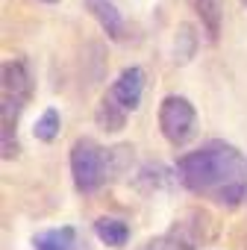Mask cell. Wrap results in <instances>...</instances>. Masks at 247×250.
<instances>
[{
	"label": "cell",
	"mask_w": 247,
	"mask_h": 250,
	"mask_svg": "<svg viewBox=\"0 0 247 250\" xmlns=\"http://www.w3.org/2000/svg\"><path fill=\"white\" fill-rule=\"evenodd\" d=\"M59 130H62V121H59V112L50 106V109H44L41 115H39V121L33 124V136L39 139V142H53L56 136H59Z\"/></svg>",
	"instance_id": "7c38bea8"
},
{
	"label": "cell",
	"mask_w": 247,
	"mask_h": 250,
	"mask_svg": "<svg viewBox=\"0 0 247 250\" xmlns=\"http://www.w3.org/2000/svg\"><path fill=\"white\" fill-rule=\"evenodd\" d=\"M71 177L80 194H94L109 180V153L88 136L71 145Z\"/></svg>",
	"instance_id": "7a4b0ae2"
},
{
	"label": "cell",
	"mask_w": 247,
	"mask_h": 250,
	"mask_svg": "<svg viewBox=\"0 0 247 250\" xmlns=\"http://www.w3.org/2000/svg\"><path fill=\"white\" fill-rule=\"evenodd\" d=\"M94 232L97 238L106 244V247H124L130 241V227L127 221H121V218H112V215H103L94 221Z\"/></svg>",
	"instance_id": "30bf717a"
},
{
	"label": "cell",
	"mask_w": 247,
	"mask_h": 250,
	"mask_svg": "<svg viewBox=\"0 0 247 250\" xmlns=\"http://www.w3.org/2000/svg\"><path fill=\"white\" fill-rule=\"evenodd\" d=\"M127 115H130V112L106 91V94L100 97V103H97L94 121H97V127L106 130V133H121L124 127H127Z\"/></svg>",
	"instance_id": "52a82bcc"
},
{
	"label": "cell",
	"mask_w": 247,
	"mask_h": 250,
	"mask_svg": "<svg viewBox=\"0 0 247 250\" xmlns=\"http://www.w3.org/2000/svg\"><path fill=\"white\" fill-rule=\"evenodd\" d=\"M136 250H194V244L183 235V229L177 227L174 232H168V235H159V238H150V241H144L142 247H136Z\"/></svg>",
	"instance_id": "4fadbf2b"
},
{
	"label": "cell",
	"mask_w": 247,
	"mask_h": 250,
	"mask_svg": "<svg viewBox=\"0 0 247 250\" xmlns=\"http://www.w3.org/2000/svg\"><path fill=\"white\" fill-rule=\"evenodd\" d=\"M197 33H194V27L191 24H180L177 27V36H174V62L177 65H185V62H191L194 59V53H197Z\"/></svg>",
	"instance_id": "8fae6325"
},
{
	"label": "cell",
	"mask_w": 247,
	"mask_h": 250,
	"mask_svg": "<svg viewBox=\"0 0 247 250\" xmlns=\"http://www.w3.org/2000/svg\"><path fill=\"white\" fill-rule=\"evenodd\" d=\"M0 74H3V77H0V80H3V94L21 100L27 106L30 97H33V77H30L27 65L21 59H9V62H3V71H0Z\"/></svg>",
	"instance_id": "5b68a950"
},
{
	"label": "cell",
	"mask_w": 247,
	"mask_h": 250,
	"mask_svg": "<svg viewBox=\"0 0 247 250\" xmlns=\"http://www.w3.org/2000/svg\"><path fill=\"white\" fill-rule=\"evenodd\" d=\"M177 180L215 206L238 209L247 203V159L226 142H206L203 147L183 153L177 162Z\"/></svg>",
	"instance_id": "6da1fadb"
},
{
	"label": "cell",
	"mask_w": 247,
	"mask_h": 250,
	"mask_svg": "<svg viewBox=\"0 0 247 250\" xmlns=\"http://www.w3.org/2000/svg\"><path fill=\"white\" fill-rule=\"evenodd\" d=\"M197 18L203 21L206 39L218 42L221 39V24H224V0H191Z\"/></svg>",
	"instance_id": "9c48e42d"
},
{
	"label": "cell",
	"mask_w": 247,
	"mask_h": 250,
	"mask_svg": "<svg viewBox=\"0 0 247 250\" xmlns=\"http://www.w3.org/2000/svg\"><path fill=\"white\" fill-rule=\"evenodd\" d=\"M241 3H244V6H247V0H241Z\"/></svg>",
	"instance_id": "9a60e30c"
},
{
	"label": "cell",
	"mask_w": 247,
	"mask_h": 250,
	"mask_svg": "<svg viewBox=\"0 0 247 250\" xmlns=\"http://www.w3.org/2000/svg\"><path fill=\"white\" fill-rule=\"evenodd\" d=\"M109 94L127 109V112H136L139 103H142V94H144V71L139 65L133 68H124L118 74V80L109 85Z\"/></svg>",
	"instance_id": "277c9868"
},
{
	"label": "cell",
	"mask_w": 247,
	"mask_h": 250,
	"mask_svg": "<svg viewBox=\"0 0 247 250\" xmlns=\"http://www.w3.org/2000/svg\"><path fill=\"white\" fill-rule=\"evenodd\" d=\"M85 9L91 12V18L100 24V30L112 42H121L124 39L127 27H124V18H121V12H118L115 3H109V0H85Z\"/></svg>",
	"instance_id": "8992f818"
},
{
	"label": "cell",
	"mask_w": 247,
	"mask_h": 250,
	"mask_svg": "<svg viewBox=\"0 0 247 250\" xmlns=\"http://www.w3.org/2000/svg\"><path fill=\"white\" fill-rule=\"evenodd\" d=\"M159 130L174 147L188 145L197 133V112H194L191 100H185L180 94L162 97V103H159Z\"/></svg>",
	"instance_id": "3957f363"
},
{
	"label": "cell",
	"mask_w": 247,
	"mask_h": 250,
	"mask_svg": "<svg viewBox=\"0 0 247 250\" xmlns=\"http://www.w3.org/2000/svg\"><path fill=\"white\" fill-rule=\"evenodd\" d=\"M33 250H77V229L74 227H53L33 235Z\"/></svg>",
	"instance_id": "ba28073f"
},
{
	"label": "cell",
	"mask_w": 247,
	"mask_h": 250,
	"mask_svg": "<svg viewBox=\"0 0 247 250\" xmlns=\"http://www.w3.org/2000/svg\"><path fill=\"white\" fill-rule=\"evenodd\" d=\"M41 3H59V0H41Z\"/></svg>",
	"instance_id": "5bb4252c"
}]
</instances>
